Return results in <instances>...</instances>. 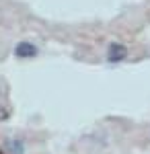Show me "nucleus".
<instances>
[{"label": "nucleus", "instance_id": "2", "mask_svg": "<svg viewBox=\"0 0 150 154\" xmlns=\"http://www.w3.org/2000/svg\"><path fill=\"white\" fill-rule=\"evenodd\" d=\"M14 56L17 58H33V56H37V48L29 41H21L14 48Z\"/></svg>", "mask_w": 150, "mask_h": 154}, {"label": "nucleus", "instance_id": "1", "mask_svg": "<svg viewBox=\"0 0 150 154\" xmlns=\"http://www.w3.org/2000/svg\"><path fill=\"white\" fill-rule=\"evenodd\" d=\"M127 58V48L123 43H111L109 49H107V60L111 62V64H119V62H123Z\"/></svg>", "mask_w": 150, "mask_h": 154}, {"label": "nucleus", "instance_id": "3", "mask_svg": "<svg viewBox=\"0 0 150 154\" xmlns=\"http://www.w3.org/2000/svg\"><path fill=\"white\" fill-rule=\"evenodd\" d=\"M6 146H8V150H11L12 154H23V144L19 142V140H11Z\"/></svg>", "mask_w": 150, "mask_h": 154}]
</instances>
